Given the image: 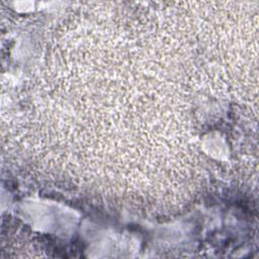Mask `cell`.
Returning a JSON list of instances; mask_svg holds the SVG:
<instances>
[{
	"label": "cell",
	"instance_id": "cell-1",
	"mask_svg": "<svg viewBox=\"0 0 259 259\" xmlns=\"http://www.w3.org/2000/svg\"><path fill=\"white\" fill-rule=\"evenodd\" d=\"M98 22L75 27L49 51L39 89L31 92L30 118H46L39 121L48 122L57 143L65 140L73 159L88 155L95 168L100 161V176L104 163L103 177L124 175L146 186L164 170L181 182L178 175L186 174L178 166L190 170L178 158L187 163L194 153L184 70L140 24Z\"/></svg>",
	"mask_w": 259,
	"mask_h": 259
}]
</instances>
